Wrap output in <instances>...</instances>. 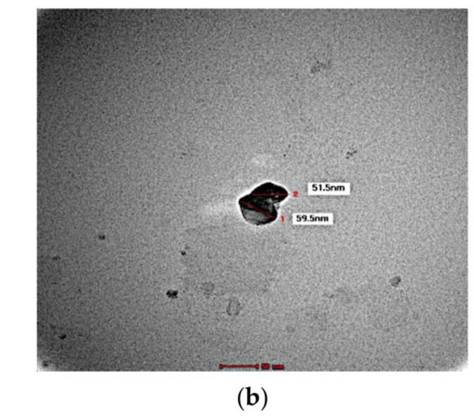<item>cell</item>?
I'll return each mask as SVG.
<instances>
[{"label": "cell", "mask_w": 474, "mask_h": 416, "mask_svg": "<svg viewBox=\"0 0 474 416\" xmlns=\"http://www.w3.org/2000/svg\"><path fill=\"white\" fill-rule=\"evenodd\" d=\"M289 196L287 189L266 182L239 200L244 218L252 225L273 223L278 217L279 205Z\"/></svg>", "instance_id": "obj_1"}]
</instances>
